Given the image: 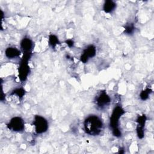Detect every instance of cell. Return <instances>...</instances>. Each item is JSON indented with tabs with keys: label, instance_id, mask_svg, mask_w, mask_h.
<instances>
[{
	"label": "cell",
	"instance_id": "6da1fadb",
	"mask_svg": "<svg viewBox=\"0 0 154 154\" xmlns=\"http://www.w3.org/2000/svg\"><path fill=\"white\" fill-rule=\"evenodd\" d=\"M103 127L102 120L97 116L91 115L84 121V129L90 135H97L101 132Z\"/></svg>",
	"mask_w": 154,
	"mask_h": 154
},
{
	"label": "cell",
	"instance_id": "7a4b0ae2",
	"mask_svg": "<svg viewBox=\"0 0 154 154\" xmlns=\"http://www.w3.org/2000/svg\"><path fill=\"white\" fill-rule=\"evenodd\" d=\"M125 111L122 107L116 106L111 114L110 118V126L112 128V134L116 137H120L121 135V132L119 129V121L120 117L124 114Z\"/></svg>",
	"mask_w": 154,
	"mask_h": 154
},
{
	"label": "cell",
	"instance_id": "3957f363",
	"mask_svg": "<svg viewBox=\"0 0 154 154\" xmlns=\"http://www.w3.org/2000/svg\"><path fill=\"white\" fill-rule=\"evenodd\" d=\"M31 57V54H23L22 60L20 63L19 69V76L22 81H25L29 72V68L28 64V61Z\"/></svg>",
	"mask_w": 154,
	"mask_h": 154
},
{
	"label": "cell",
	"instance_id": "277c9868",
	"mask_svg": "<svg viewBox=\"0 0 154 154\" xmlns=\"http://www.w3.org/2000/svg\"><path fill=\"white\" fill-rule=\"evenodd\" d=\"M33 124L35 126V130L37 134H42L46 132L48 128V123L47 120L40 116H35Z\"/></svg>",
	"mask_w": 154,
	"mask_h": 154
},
{
	"label": "cell",
	"instance_id": "5b68a950",
	"mask_svg": "<svg viewBox=\"0 0 154 154\" xmlns=\"http://www.w3.org/2000/svg\"><path fill=\"white\" fill-rule=\"evenodd\" d=\"M9 129L15 132L22 131L24 129L23 120L19 117H15L11 119L7 125Z\"/></svg>",
	"mask_w": 154,
	"mask_h": 154
},
{
	"label": "cell",
	"instance_id": "8992f818",
	"mask_svg": "<svg viewBox=\"0 0 154 154\" xmlns=\"http://www.w3.org/2000/svg\"><path fill=\"white\" fill-rule=\"evenodd\" d=\"M110 101V98L105 91H100L96 97V103L97 106L100 108H103L106 106L109 103Z\"/></svg>",
	"mask_w": 154,
	"mask_h": 154
},
{
	"label": "cell",
	"instance_id": "52a82bcc",
	"mask_svg": "<svg viewBox=\"0 0 154 154\" xmlns=\"http://www.w3.org/2000/svg\"><path fill=\"white\" fill-rule=\"evenodd\" d=\"M96 48L93 45L88 46L83 52L81 56V61L84 63H86L90 58L93 57L96 55Z\"/></svg>",
	"mask_w": 154,
	"mask_h": 154
},
{
	"label": "cell",
	"instance_id": "ba28073f",
	"mask_svg": "<svg viewBox=\"0 0 154 154\" xmlns=\"http://www.w3.org/2000/svg\"><path fill=\"white\" fill-rule=\"evenodd\" d=\"M20 46L23 54H31L33 44L29 38H23L20 42Z\"/></svg>",
	"mask_w": 154,
	"mask_h": 154
},
{
	"label": "cell",
	"instance_id": "9c48e42d",
	"mask_svg": "<svg viewBox=\"0 0 154 154\" xmlns=\"http://www.w3.org/2000/svg\"><path fill=\"white\" fill-rule=\"evenodd\" d=\"M146 122V116L144 115L140 116L137 119L138 122V126L137 128V135L140 138H142L144 136V126L145 125Z\"/></svg>",
	"mask_w": 154,
	"mask_h": 154
},
{
	"label": "cell",
	"instance_id": "30bf717a",
	"mask_svg": "<svg viewBox=\"0 0 154 154\" xmlns=\"http://www.w3.org/2000/svg\"><path fill=\"white\" fill-rule=\"evenodd\" d=\"M5 56L8 58H14L20 55V51L16 48L9 47L5 49Z\"/></svg>",
	"mask_w": 154,
	"mask_h": 154
},
{
	"label": "cell",
	"instance_id": "8fae6325",
	"mask_svg": "<svg viewBox=\"0 0 154 154\" xmlns=\"http://www.w3.org/2000/svg\"><path fill=\"white\" fill-rule=\"evenodd\" d=\"M116 3L112 1H106L103 5V10L106 13H110L112 12L116 8Z\"/></svg>",
	"mask_w": 154,
	"mask_h": 154
},
{
	"label": "cell",
	"instance_id": "7c38bea8",
	"mask_svg": "<svg viewBox=\"0 0 154 154\" xmlns=\"http://www.w3.org/2000/svg\"><path fill=\"white\" fill-rule=\"evenodd\" d=\"M49 44L52 46V48H54L57 44L59 43V41L58 38L55 35H50L49 37Z\"/></svg>",
	"mask_w": 154,
	"mask_h": 154
},
{
	"label": "cell",
	"instance_id": "4fadbf2b",
	"mask_svg": "<svg viewBox=\"0 0 154 154\" xmlns=\"http://www.w3.org/2000/svg\"><path fill=\"white\" fill-rule=\"evenodd\" d=\"M11 94H16L19 97H22L25 94V90L22 88H17L13 91Z\"/></svg>",
	"mask_w": 154,
	"mask_h": 154
},
{
	"label": "cell",
	"instance_id": "5bb4252c",
	"mask_svg": "<svg viewBox=\"0 0 154 154\" xmlns=\"http://www.w3.org/2000/svg\"><path fill=\"white\" fill-rule=\"evenodd\" d=\"M150 89H146L145 90H143V91H141V93H140V97L142 100H146L148 98V96L150 94V93L151 91Z\"/></svg>",
	"mask_w": 154,
	"mask_h": 154
},
{
	"label": "cell",
	"instance_id": "9a60e30c",
	"mask_svg": "<svg viewBox=\"0 0 154 154\" xmlns=\"http://www.w3.org/2000/svg\"><path fill=\"white\" fill-rule=\"evenodd\" d=\"M134 29V26L133 25V24H130V25H127L126 27H125V32L127 34H131L133 32Z\"/></svg>",
	"mask_w": 154,
	"mask_h": 154
},
{
	"label": "cell",
	"instance_id": "2e32d148",
	"mask_svg": "<svg viewBox=\"0 0 154 154\" xmlns=\"http://www.w3.org/2000/svg\"><path fill=\"white\" fill-rule=\"evenodd\" d=\"M66 42L67 43V45L69 47H72V46H73V41L71 40H67Z\"/></svg>",
	"mask_w": 154,
	"mask_h": 154
}]
</instances>
